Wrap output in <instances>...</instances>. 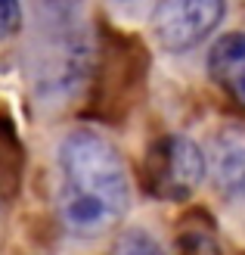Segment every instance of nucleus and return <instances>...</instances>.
<instances>
[{"label":"nucleus","instance_id":"f257e3e1","mask_svg":"<svg viewBox=\"0 0 245 255\" xmlns=\"http://www.w3.org/2000/svg\"><path fill=\"white\" fill-rule=\"evenodd\" d=\"M131 202L124 159L106 137L72 131L59 146V215L78 237H99L121 221Z\"/></svg>","mask_w":245,"mask_h":255},{"label":"nucleus","instance_id":"f03ea898","mask_svg":"<svg viewBox=\"0 0 245 255\" xmlns=\"http://www.w3.org/2000/svg\"><path fill=\"white\" fill-rule=\"evenodd\" d=\"M31 69L44 97H66L87 72V34L69 0H53L37 19Z\"/></svg>","mask_w":245,"mask_h":255},{"label":"nucleus","instance_id":"7ed1b4c3","mask_svg":"<svg viewBox=\"0 0 245 255\" xmlns=\"http://www.w3.org/2000/svg\"><path fill=\"white\" fill-rule=\"evenodd\" d=\"M208 174L205 152L183 134H167L149 146L143 159V187L162 202H183Z\"/></svg>","mask_w":245,"mask_h":255},{"label":"nucleus","instance_id":"20e7f679","mask_svg":"<svg viewBox=\"0 0 245 255\" xmlns=\"http://www.w3.org/2000/svg\"><path fill=\"white\" fill-rule=\"evenodd\" d=\"M227 0H159L152 9V34L167 53H186L221 28Z\"/></svg>","mask_w":245,"mask_h":255},{"label":"nucleus","instance_id":"39448f33","mask_svg":"<svg viewBox=\"0 0 245 255\" xmlns=\"http://www.w3.org/2000/svg\"><path fill=\"white\" fill-rule=\"evenodd\" d=\"M211 184L227 202L245 199V125H224L205 156Z\"/></svg>","mask_w":245,"mask_h":255},{"label":"nucleus","instance_id":"423d86ee","mask_svg":"<svg viewBox=\"0 0 245 255\" xmlns=\"http://www.w3.org/2000/svg\"><path fill=\"white\" fill-rule=\"evenodd\" d=\"M208 72L221 91L245 109V31L224 34L208 53Z\"/></svg>","mask_w":245,"mask_h":255},{"label":"nucleus","instance_id":"0eeeda50","mask_svg":"<svg viewBox=\"0 0 245 255\" xmlns=\"http://www.w3.org/2000/svg\"><path fill=\"white\" fill-rule=\"evenodd\" d=\"M22 25V9L19 0H0V41H6L19 31Z\"/></svg>","mask_w":245,"mask_h":255},{"label":"nucleus","instance_id":"6e6552de","mask_svg":"<svg viewBox=\"0 0 245 255\" xmlns=\"http://www.w3.org/2000/svg\"><path fill=\"white\" fill-rule=\"evenodd\" d=\"M118 252H159V243L143 231H127L118 240Z\"/></svg>","mask_w":245,"mask_h":255}]
</instances>
